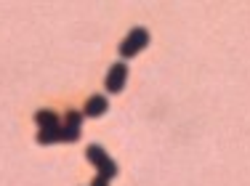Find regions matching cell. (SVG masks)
<instances>
[{
	"mask_svg": "<svg viewBox=\"0 0 250 186\" xmlns=\"http://www.w3.org/2000/svg\"><path fill=\"white\" fill-rule=\"evenodd\" d=\"M149 29L146 27H133L128 35L123 38V43L120 48H117V53H120V59H133V56H139L141 51H144L146 45H149Z\"/></svg>",
	"mask_w": 250,
	"mask_h": 186,
	"instance_id": "obj_1",
	"label": "cell"
},
{
	"mask_svg": "<svg viewBox=\"0 0 250 186\" xmlns=\"http://www.w3.org/2000/svg\"><path fill=\"white\" fill-rule=\"evenodd\" d=\"M85 157H88V163L96 167L99 176H104L106 181H112V178H115L117 173H120L117 163L104 152V146H99V144H93V146H88V149H85Z\"/></svg>",
	"mask_w": 250,
	"mask_h": 186,
	"instance_id": "obj_2",
	"label": "cell"
},
{
	"mask_svg": "<svg viewBox=\"0 0 250 186\" xmlns=\"http://www.w3.org/2000/svg\"><path fill=\"white\" fill-rule=\"evenodd\" d=\"M83 112L77 109H69L62 120V144H75L80 141V133H83Z\"/></svg>",
	"mask_w": 250,
	"mask_h": 186,
	"instance_id": "obj_3",
	"label": "cell"
},
{
	"mask_svg": "<svg viewBox=\"0 0 250 186\" xmlns=\"http://www.w3.org/2000/svg\"><path fill=\"white\" fill-rule=\"evenodd\" d=\"M125 85H128V64L125 62H117L106 69V77H104V88L109 93H123Z\"/></svg>",
	"mask_w": 250,
	"mask_h": 186,
	"instance_id": "obj_4",
	"label": "cell"
},
{
	"mask_svg": "<svg viewBox=\"0 0 250 186\" xmlns=\"http://www.w3.org/2000/svg\"><path fill=\"white\" fill-rule=\"evenodd\" d=\"M106 109H109V101H106L101 93H96V96H91V99L85 101L83 115L85 117H101V115H106Z\"/></svg>",
	"mask_w": 250,
	"mask_h": 186,
	"instance_id": "obj_5",
	"label": "cell"
},
{
	"mask_svg": "<svg viewBox=\"0 0 250 186\" xmlns=\"http://www.w3.org/2000/svg\"><path fill=\"white\" fill-rule=\"evenodd\" d=\"M35 125H38V130L56 128V125H62V117H59L56 112H51V109H38L35 112Z\"/></svg>",
	"mask_w": 250,
	"mask_h": 186,
	"instance_id": "obj_6",
	"label": "cell"
},
{
	"mask_svg": "<svg viewBox=\"0 0 250 186\" xmlns=\"http://www.w3.org/2000/svg\"><path fill=\"white\" fill-rule=\"evenodd\" d=\"M91 186H109V181H106L104 176H96V178H93V184H91Z\"/></svg>",
	"mask_w": 250,
	"mask_h": 186,
	"instance_id": "obj_7",
	"label": "cell"
}]
</instances>
